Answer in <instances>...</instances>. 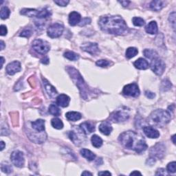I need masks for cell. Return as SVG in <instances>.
Wrapping results in <instances>:
<instances>
[{"instance_id": "cell-1", "label": "cell", "mask_w": 176, "mask_h": 176, "mask_svg": "<svg viewBox=\"0 0 176 176\" xmlns=\"http://www.w3.org/2000/svg\"><path fill=\"white\" fill-rule=\"evenodd\" d=\"M98 25L103 32L116 35H121L127 30L126 23L120 16L101 17L98 21Z\"/></svg>"}, {"instance_id": "cell-2", "label": "cell", "mask_w": 176, "mask_h": 176, "mask_svg": "<svg viewBox=\"0 0 176 176\" xmlns=\"http://www.w3.org/2000/svg\"><path fill=\"white\" fill-rule=\"evenodd\" d=\"M119 140L125 148L134 150L138 153L144 152L148 148L143 137L135 131L123 132L119 136Z\"/></svg>"}, {"instance_id": "cell-3", "label": "cell", "mask_w": 176, "mask_h": 176, "mask_svg": "<svg viewBox=\"0 0 176 176\" xmlns=\"http://www.w3.org/2000/svg\"><path fill=\"white\" fill-rule=\"evenodd\" d=\"M66 69L68 74L70 75L72 81L74 82V83L76 84L79 90H80L81 97L85 100L88 99L89 95L92 93L90 92L91 90L89 89L88 86L87 85L86 83L84 81L83 77L81 76L79 71H77L74 67L70 66L67 67Z\"/></svg>"}, {"instance_id": "cell-4", "label": "cell", "mask_w": 176, "mask_h": 176, "mask_svg": "<svg viewBox=\"0 0 176 176\" xmlns=\"http://www.w3.org/2000/svg\"><path fill=\"white\" fill-rule=\"evenodd\" d=\"M171 119V114L168 111L156 110L151 113L149 117V122L151 125L158 127H162L168 124Z\"/></svg>"}, {"instance_id": "cell-5", "label": "cell", "mask_w": 176, "mask_h": 176, "mask_svg": "<svg viewBox=\"0 0 176 176\" xmlns=\"http://www.w3.org/2000/svg\"><path fill=\"white\" fill-rule=\"evenodd\" d=\"M129 118V110L127 107H121L114 111L110 114V119L114 122H121L126 121Z\"/></svg>"}, {"instance_id": "cell-6", "label": "cell", "mask_w": 176, "mask_h": 176, "mask_svg": "<svg viewBox=\"0 0 176 176\" xmlns=\"http://www.w3.org/2000/svg\"><path fill=\"white\" fill-rule=\"evenodd\" d=\"M32 47L35 51L39 53V54L43 55L48 53L50 49L49 43L44 40L40 39L34 41L32 42Z\"/></svg>"}, {"instance_id": "cell-7", "label": "cell", "mask_w": 176, "mask_h": 176, "mask_svg": "<svg viewBox=\"0 0 176 176\" xmlns=\"http://www.w3.org/2000/svg\"><path fill=\"white\" fill-rule=\"evenodd\" d=\"M150 67L154 73L158 76H161L165 70L166 65L162 59L160 58L156 57L151 59Z\"/></svg>"}, {"instance_id": "cell-8", "label": "cell", "mask_w": 176, "mask_h": 176, "mask_svg": "<svg viewBox=\"0 0 176 176\" xmlns=\"http://www.w3.org/2000/svg\"><path fill=\"white\" fill-rule=\"evenodd\" d=\"M63 30L64 28L61 24L55 23L50 26V27L48 28L47 33L48 37H50V38H57L62 35Z\"/></svg>"}, {"instance_id": "cell-9", "label": "cell", "mask_w": 176, "mask_h": 176, "mask_svg": "<svg viewBox=\"0 0 176 176\" xmlns=\"http://www.w3.org/2000/svg\"><path fill=\"white\" fill-rule=\"evenodd\" d=\"M11 160L12 163L17 167H22L25 162L23 153L20 151H14L11 153Z\"/></svg>"}, {"instance_id": "cell-10", "label": "cell", "mask_w": 176, "mask_h": 176, "mask_svg": "<svg viewBox=\"0 0 176 176\" xmlns=\"http://www.w3.org/2000/svg\"><path fill=\"white\" fill-rule=\"evenodd\" d=\"M165 146L162 143H158L150 149V155L153 158L161 159L164 157L165 153Z\"/></svg>"}, {"instance_id": "cell-11", "label": "cell", "mask_w": 176, "mask_h": 176, "mask_svg": "<svg viewBox=\"0 0 176 176\" xmlns=\"http://www.w3.org/2000/svg\"><path fill=\"white\" fill-rule=\"evenodd\" d=\"M123 94L126 96L137 97L140 95V90L138 86L136 83H131L125 85L122 90Z\"/></svg>"}, {"instance_id": "cell-12", "label": "cell", "mask_w": 176, "mask_h": 176, "mask_svg": "<svg viewBox=\"0 0 176 176\" xmlns=\"http://www.w3.org/2000/svg\"><path fill=\"white\" fill-rule=\"evenodd\" d=\"M83 135L85 134L81 131V129L80 128H79V130L77 131V133L74 131H69V138L72 142H73V143L74 144L79 146L84 143Z\"/></svg>"}, {"instance_id": "cell-13", "label": "cell", "mask_w": 176, "mask_h": 176, "mask_svg": "<svg viewBox=\"0 0 176 176\" xmlns=\"http://www.w3.org/2000/svg\"><path fill=\"white\" fill-rule=\"evenodd\" d=\"M83 51L88 52L91 55H96L99 53L100 50L98 45L96 43H85L81 47Z\"/></svg>"}, {"instance_id": "cell-14", "label": "cell", "mask_w": 176, "mask_h": 176, "mask_svg": "<svg viewBox=\"0 0 176 176\" xmlns=\"http://www.w3.org/2000/svg\"><path fill=\"white\" fill-rule=\"evenodd\" d=\"M21 69V63L17 61L10 63L6 66V72L9 75H14L17 72H20Z\"/></svg>"}, {"instance_id": "cell-15", "label": "cell", "mask_w": 176, "mask_h": 176, "mask_svg": "<svg viewBox=\"0 0 176 176\" xmlns=\"http://www.w3.org/2000/svg\"><path fill=\"white\" fill-rule=\"evenodd\" d=\"M143 129L144 134L149 138H158L160 136L159 131L153 127L144 126Z\"/></svg>"}, {"instance_id": "cell-16", "label": "cell", "mask_w": 176, "mask_h": 176, "mask_svg": "<svg viewBox=\"0 0 176 176\" xmlns=\"http://www.w3.org/2000/svg\"><path fill=\"white\" fill-rule=\"evenodd\" d=\"M42 80L43 82V85H44L45 87V90H46L47 93L48 94V95H49L51 98L56 97L58 93L54 87H53L45 79L42 78Z\"/></svg>"}, {"instance_id": "cell-17", "label": "cell", "mask_w": 176, "mask_h": 176, "mask_svg": "<svg viewBox=\"0 0 176 176\" xmlns=\"http://www.w3.org/2000/svg\"><path fill=\"white\" fill-rule=\"evenodd\" d=\"M79 128L81 129V131L83 132L85 135L90 134L94 131L95 127L91 122H84L79 125Z\"/></svg>"}, {"instance_id": "cell-18", "label": "cell", "mask_w": 176, "mask_h": 176, "mask_svg": "<svg viewBox=\"0 0 176 176\" xmlns=\"http://www.w3.org/2000/svg\"><path fill=\"white\" fill-rule=\"evenodd\" d=\"M70 102V98L66 94L59 95L57 97V105L62 107H66L69 105V103Z\"/></svg>"}, {"instance_id": "cell-19", "label": "cell", "mask_w": 176, "mask_h": 176, "mask_svg": "<svg viewBox=\"0 0 176 176\" xmlns=\"http://www.w3.org/2000/svg\"><path fill=\"white\" fill-rule=\"evenodd\" d=\"M81 16L77 12L73 11L69 14V23L70 26H74L81 22Z\"/></svg>"}, {"instance_id": "cell-20", "label": "cell", "mask_w": 176, "mask_h": 176, "mask_svg": "<svg viewBox=\"0 0 176 176\" xmlns=\"http://www.w3.org/2000/svg\"><path fill=\"white\" fill-rule=\"evenodd\" d=\"M99 131L102 133L103 134L106 135V136H108L111 134V132L112 131V125L108 121H105L101 123L99 125Z\"/></svg>"}, {"instance_id": "cell-21", "label": "cell", "mask_w": 176, "mask_h": 176, "mask_svg": "<svg viewBox=\"0 0 176 176\" xmlns=\"http://www.w3.org/2000/svg\"><path fill=\"white\" fill-rule=\"evenodd\" d=\"M32 128L39 133L44 131L45 130V121L42 119H38L36 121L31 122Z\"/></svg>"}, {"instance_id": "cell-22", "label": "cell", "mask_w": 176, "mask_h": 176, "mask_svg": "<svg viewBox=\"0 0 176 176\" xmlns=\"http://www.w3.org/2000/svg\"><path fill=\"white\" fill-rule=\"evenodd\" d=\"M134 66L135 67L139 69H147L149 67V64L145 59L143 58H140L138 60L134 63Z\"/></svg>"}, {"instance_id": "cell-23", "label": "cell", "mask_w": 176, "mask_h": 176, "mask_svg": "<svg viewBox=\"0 0 176 176\" xmlns=\"http://www.w3.org/2000/svg\"><path fill=\"white\" fill-rule=\"evenodd\" d=\"M39 11L33 8H23L21 11L20 13L22 15L28 16L29 17H37Z\"/></svg>"}, {"instance_id": "cell-24", "label": "cell", "mask_w": 176, "mask_h": 176, "mask_svg": "<svg viewBox=\"0 0 176 176\" xmlns=\"http://www.w3.org/2000/svg\"><path fill=\"white\" fill-rule=\"evenodd\" d=\"M146 32L151 34V35H155L158 32V25L155 21H152L149 23L145 27Z\"/></svg>"}, {"instance_id": "cell-25", "label": "cell", "mask_w": 176, "mask_h": 176, "mask_svg": "<svg viewBox=\"0 0 176 176\" xmlns=\"http://www.w3.org/2000/svg\"><path fill=\"white\" fill-rule=\"evenodd\" d=\"M165 6V2L164 1H153L150 4V8L154 11H160Z\"/></svg>"}, {"instance_id": "cell-26", "label": "cell", "mask_w": 176, "mask_h": 176, "mask_svg": "<svg viewBox=\"0 0 176 176\" xmlns=\"http://www.w3.org/2000/svg\"><path fill=\"white\" fill-rule=\"evenodd\" d=\"M66 117L67 119L69 120V121H77L79 120L81 118L82 116L80 113L76 112H69L66 113Z\"/></svg>"}, {"instance_id": "cell-27", "label": "cell", "mask_w": 176, "mask_h": 176, "mask_svg": "<svg viewBox=\"0 0 176 176\" xmlns=\"http://www.w3.org/2000/svg\"><path fill=\"white\" fill-rule=\"evenodd\" d=\"M80 153L83 157L88 159V160L90 161H92L96 158L95 154L93 152H91V151L90 150H89V149H82L80 151Z\"/></svg>"}, {"instance_id": "cell-28", "label": "cell", "mask_w": 176, "mask_h": 176, "mask_svg": "<svg viewBox=\"0 0 176 176\" xmlns=\"http://www.w3.org/2000/svg\"><path fill=\"white\" fill-rule=\"evenodd\" d=\"M92 145L96 148H99L103 144V140L98 135H93L91 138Z\"/></svg>"}, {"instance_id": "cell-29", "label": "cell", "mask_w": 176, "mask_h": 176, "mask_svg": "<svg viewBox=\"0 0 176 176\" xmlns=\"http://www.w3.org/2000/svg\"><path fill=\"white\" fill-rule=\"evenodd\" d=\"M48 112H49L50 114L55 116H59L61 115V110H60L57 105L54 104H52L50 105Z\"/></svg>"}, {"instance_id": "cell-30", "label": "cell", "mask_w": 176, "mask_h": 176, "mask_svg": "<svg viewBox=\"0 0 176 176\" xmlns=\"http://www.w3.org/2000/svg\"><path fill=\"white\" fill-rule=\"evenodd\" d=\"M138 53V50H137V48L134 47H130L127 48L125 52V55L127 59H131V58L134 57Z\"/></svg>"}, {"instance_id": "cell-31", "label": "cell", "mask_w": 176, "mask_h": 176, "mask_svg": "<svg viewBox=\"0 0 176 176\" xmlns=\"http://www.w3.org/2000/svg\"><path fill=\"white\" fill-rule=\"evenodd\" d=\"M64 57H66V59L70 60V61H77L79 59V54H77L76 53L72 52V51H67L63 54Z\"/></svg>"}, {"instance_id": "cell-32", "label": "cell", "mask_w": 176, "mask_h": 176, "mask_svg": "<svg viewBox=\"0 0 176 176\" xmlns=\"http://www.w3.org/2000/svg\"><path fill=\"white\" fill-rule=\"evenodd\" d=\"M143 53L147 58L149 59H153L154 58L158 57V54L153 50L151 49H145L143 51Z\"/></svg>"}, {"instance_id": "cell-33", "label": "cell", "mask_w": 176, "mask_h": 176, "mask_svg": "<svg viewBox=\"0 0 176 176\" xmlns=\"http://www.w3.org/2000/svg\"><path fill=\"white\" fill-rule=\"evenodd\" d=\"M51 125L54 129H61L63 127V123L62 120L59 119H57V118L52 119Z\"/></svg>"}, {"instance_id": "cell-34", "label": "cell", "mask_w": 176, "mask_h": 176, "mask_svg": "<svg viewBox=\"0 0 176 176\" xmlns=\"http://www.w3.org/2000/svg\"><path fill=\"white\" fill-rule=\"evenodd\" d=\"M51 15V13L48 11L46 8H43L42 10L39 11V14L37 16V18L39 19H43V18H46L48 17Z\"/></svg>"}, {"instance_id": "cell-35", "label": "cell", "mask_w": 176, "mask_h": 176, "mask_svg": "<svg viewBox=\"0 0 176 176\" xmlns=\"http://www.w3.org/2000/svg\"><path fill=\"white\" fill-rule=\"evenodd\" d=\"M10 14H11V11H10L8 8H7L6 6L2 7L1 9V13H0V17H1L2 19H8Z\"/></svg>"}, {"instance_id": "cell-36", "label": "cell", "mask_w": 176, "mask_h": 176, "mask_svg": "<svg viewBox=\"0 0 176 176\" xmlns=\"http://www.w3.org/2000/svg\"><path fill=\"white\" fill-rule=\"evenodd\" d=\"M171 88V82L167 80V79H165L162 81V84H161V90H162L164 91L169 90Z\"/></svg>"}, {"instance_id": "cell-37", "label": "cell", "mask_w": 176, "mask_h": 176, "mask_svg": "<svg viewBox=\"0 0 176 176\" xmlns=\"http://www.w3.org/2000/svg\"><path fill=\"white\" fill-rule=\"evenodd\" d=\"M1 169L2 171L6 173H10L13 171V168H12L11 165H9V164L7 162L2 163Z\"/></svg>"}, {"instance_id": "cell-38", "label": "cell", "mask_w": 176, "mask_h": 176, "mask_svg": "<svg viewBox=\"0 0 176 176\" xmlns=\"http://www.w3.org/2000/svg\"><path fill=\"white\" fill-rule=\"evenodd\" d=\"M132 21H133L134 26H139V27L143 26L144 25V23H145V21H144L143 18L137 17H135L132 19Z\"/></svg>"}, {"instance_id": "cell-39", "label": "cell", "mask_w": 176, "mask_h": 176, "mask_svg": "<svg viewBox=\"0 0 176 176\" xmlns=\"http://www.w3.org/2000/svg\"><path fill=\"white\" fill-rule=\"evenodd\" d=\"M96 66L101 67H106L110 66L111 63H110V61H107V60L101 59V60H98V61H96Z\"/></svg>"}, {"instance_id": "cell-40", "label": "cell", "mask_w": 176, "mask_h": 176, "mask_svg": "<svg viewBox=\"0 0 176 176\" xmlns=\"http://www.w3.org/2000/svg\"><path fill=\"white\" fill-rule=\"evenodd\" d=\"M32 30H31L30 28H26V29H24L22 32H21L19 36H20V37H22L29 38L31 35H32Z\"/></svg>"}, {"instance_id": "cell-41", "label": "cell", "mask_w": 176, "mask_h": 176, "mask_svg": "<svg viewBox=\"0 0 176 176\" xmlns=\"http://www.w3.org/2000/svg\"><path fill=\"white\" fill-rule=\"evenodd\" d=\"M175 167L176 163L175 162H172L168 164L167 165V171L168 173H175Z\"/></svg>"}, {"instance_id": "cell-42", "label": "cell", "mask_w": 176, "mask_h": 176, "mask_svg": "<svg viewBox=\"0 0 176 176\" xmlns=\"http://www.w3.org/2000/svg\"><path fill=\"white\" fill-rule=\"evenodd\" d=\"M54 2L56 4H57L58 6L64 7L66 6L69 3V1H67H67H66V0H59V1H54Z\"/></svg>"}, {"instance_id": "cell-43", "label": "cell", "mask_w": 176, "mask_h": 176, "mask_svg": "<svg viewBox=\"0 0 176 176\" xmlns=\"http://www.w3.org/2000/svg\"><path fill=\"white\" fill-rule=\"evenodd\" d=\"M168 20H169L171 23H173V29H174L175 28V12H173L172 13L170 14Z\"/></svg>"}, {"instance_id": "cell-44", "label": "cell", "mask_w": 176, "mask_h": 176, "mask_svg": "<svg viewBox=\"0 0 176 176\" xmlns=\"http://www.w3.org/2000/svg\"><path fill=\"white\" fill-rule=\"evenodd\" d=\"M90 23H91V19L86 17V18H84L83 20L79 23V25L80 26H85L86 25H88V24H90Z\"/></svg>"}, {"instance_id": "cell-45", "label": "cell", "mask_w": 176, "mask_h": 176, "mask_svg": "<svg viewBox=\"0 0 176 176\" xmlns=\"http://www.w3.org/2000/svg\"><path fill=\"white\" fill-rule=\"evenodd\" d=\"M156 175H168V173H167V171L165 169H164V168H160V169H158L157 171V172L156 173Z\"/></svg>"}, {"instance_id": "cell-46", "label": "cell", "mask_w": 176, "mask_h": 176, "mask_svg": "<svg viewBox=\"0 0 176 176\" xmlns=\"http://www.w3.org/2000/svg\"><path fill=\"white\" fill-rule=\"evenodd\" d=\"M7 32H8V30H7V28L6 26L2 25L1 26V33L0 35L2 36H5L7 35Z\"/></svg>"}, {"instance_id": "cell-47", "label": "cell", "mask_w": 176, "mask_h": 176, "mask_svg": "<svg viewBox=\"0 0 176 176\" xmlns=\"http://www.w3.org/2000/svg\"><path fill=\"white\" fill-rule=\"evenodd\" d=\"M145 95H146L147 97L150 98V99H153V98L156 96L155 93L151 92V91H146Z\"/></svg>"}, {"instance_id": "cell-48", "label": "cell", "mask_w": 176, "mask_h": 176, "mask_svg": "<svg viewBox=\"0 0 176 176\" xmlns=\"http://www.w3.org/2000/svg\"><path fill=\"white\" fill-rule=\"evenodd\" d=\"M155 162H156V160H155V158L153 157L151 158L148 159L147 161V165L149 164V165H150V166H152L153 165H154Z\"/></svg>"}, {"instance_id": "cell-49", "label": "cell", "mask_w": 176, "mask_h": 176, "mask_svg": "<svg viewBox=\"0 0 176 176\" xmlns=\"http://www.w3.org/2000/svg\"><path fill=\"white\" fill-rule=\"evenodd\" d=\"M41 62L42 63L45 64V65H48V63H49L50 62V59L49 58H48V57H45L43 59H42V60H41Z\"/></svg>"}, {"instance_id": "cell-50", "label": "cell", "mask_w": 176, "mask_h": 176, "mask_svg": "<svg viewBox=\"0 0 176 176\" xmlns=\"http://www.w3.org/2000/svg\"><path fill=\"white\" fill-rule=\"evenodd\" d=\"M119 3L121 4L122 6L123 7H127L130 4V2L129 1H121V2H119Z\"/></svg>"}, {"instance_id": "cell-51", "label": "cell", "mask_w": 176, "mask_h": 176, "mask_svg": "<svg viewBox=\"0 0 176 176\" xmlns=\"http://www.w3.org/2000/svg\"><path fill=\"white\" fill-rule=\"evenodd\" d=\"M112 175V173H111L109 171H100V172L98 173V175Z\"/></svg>"}, {"instance_id": "cell-52", "label": "cell", "mask_w": 176, "mask_h": 176, "mask_svg": "<svg viewBox=\"0 0 176 176\" xmlns=\"http://www.w3.org/2000/svg\"><path fill=\"white\" fill-rule=\"evenodd\" d=\"M141 175L142 173H140L139 171H134L131 172V173H130V175Z\"/></svg>"}, {"instance_id": "cell-53", "label": "cell", "mask_w": 176, "mask_h": 176, "mask_svg": "<svg viewBox=\"0 0 176 176\" xmlns=\"http://www.w3.org/2000/svg\"><path fill=\"white\" fill-rule=\"evenodd\" d=\"M92 175V173H91L88 171H84V172L82 173V175Z\"/></svg>"}, {"instance_id": "cell-54", "label": "cell", "mask_w": 176, "mask_h": 176, "mask_svg": "<svg viewBox=\"0 0 176 176\" xmlns=\"http://www.w3.org/2000/svg\"><path fill=\"white\" fill-rule=\"evenodd\" d=\"M0 43H1V50H4V46H5V45H4V42H3V41H1V42H0Z\"/></svg>"}, {"instance_id": "cell-55", "label": "cell", "mask_w": 176, "mask_h": 176, "mask_svg": "<svg viewBox=\"0 0 176 176\" xmlns=\"http://www.w3.org/2000/svg\"><path fill=\"white\" fill-rule=\"evenodd\" d=\"M5 147V144L3 141H1V151L4 150V149Z\"/></svg>"}, {"instance_id": "cell-56", "label": "cell", "mask_w": 176, "mask_h": 176, "mask_svg": "<svg viewBox=\"0 0 176 176\" xmlns=\"http://www.w3.org/2000/svg\"><path fill=\"white\" fill-rule=\"evenodd\" d=\"M1 62H2V64H1V69L2 68V67H3V64H4V57H1Z\"/></svg>"}, {"instance_id": "cell-57", "label": "cell", "mask_w": 176, "mask_h": 176, "mask_svg": "<svg viewBox=\"0 0 176 176\" xmlns=\"http://www.w3.org/2000/svg\"><path fill=\"white\" fill-rule=\"evenodd\" d=\"M175 135H173V136H172V140H173V144H175Z\"/></svg>"}]
</instances>
